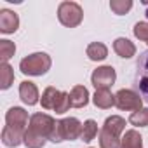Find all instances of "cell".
Wrapping results in <instances>:
<instances>
[{"label":"cell","instance_id":"1","mask_svg":"<svg viewBox=\"0 0 148 148\" xmlns=\"http://www.w3.org/2000/svg\"><path fill=\"white\" fill-rule=\"evenodd\" d=\"M82 131H84V124L75 119V117H68L63 120H56L54 131L51 134V141L52 143H61V141H73L82 138Z\"/></svg>","mask_w":148,"mask_h":148},{"label":"cell","instance_id":"2","mask_svg":"<svg viewBox=\"0 0 148 148\" xmlns=\"http://www.w3.org/2000/svg\"><path fill=\"white\" fill-rule=\"evenodd\" d=\"M51 56L45 54V52H33L26 58L21 59L19 63V70L25 73V75H30V77H40L44 73H47L51 70Z\"/></svg>","mask_w":148,"mask_h":148},{"label":"cell","instance_id":"3","mask_svg":"<svg viewBox=\"0 0 148 148\" xmlns=\"http://www.w3.org/2000/svg\"><path fill=\"white\" fill-rule=\"evenodd\" d=\"M59 23L66 28H75L84 19V11L77 2H61L58 7Z\"/></svg>","mask_w":148,"mask_h":148},{"label":"cell","instance_id":"4","mask_svg":"<svg viewBox=\"0 0 148 148\" xmlns=\"http://www.w3.org/2000/svg\"><path fill=\"white\" fill-rule=\"evenodd\" d=\"M134 87L143 101L148 103V51L141 52L136 61V73H134Z\"/></svg>","mask_w":148,"mask_h":148},{"label":"cell","instance_id":"5","mask_svg":"<svg viewBox=\"0 0 148 148\" xmlns=\"http://www.w3.org/2000/svg\"><path fill=\"white\" fill-rule=\"evenodd\" d=\"M115 106L125 112H136L143 108V98L132 89H120L115 94Z\"/></svg>","mask_w":148,"mask_h":148},{"label":"cell","instance_id":"6","mask_svg":"<svg viewBox=\"0 0 148 148\" xmlns=\"http://www.w3.org/2000/svg\"><path fill=\"white\" fill-rule=\"evenodd\" d=\"M54 125H56V120L51 115H47V113H33L30 117V125L28 127L32 131H35L37 134L44 136L45 139H49L52 131H54Z\"/></svg>","mask_w":148,"mask_h":148},{"label":"cell","instance_id":"7","mask_svg":"<svg viewBox=\"0 0 148 148\" xmlns=\"http://www.w3.org/2000/svg\"><path fill=\"white\" fill-rule=\"evenodd\" d=\"M115 79H117V73H115L113 66H99L91 75V82L96 87V91L98 89H110V86L115 84Z\"/></svg>","mask_w":148,"mask_h":148},{"label":"cell","instance_id":"8","mask_svg":"<svg viewBox=\"0 0 148 148\" xmlns=\"http://www.w3.org/2000/svg\"><path fill=\"white\" fill-rule=\"evenodd\" d=\"M5 125L26 131V129H28V127H26V125H28V113L25 112V108H21V106H12V108H9V112L5 113Z\"/></svg>","mask_w":148,"mask_h":148},{"label":"cell","instance_id":"9","mask_svg":"<svg viewBox=\"0 0 148 148\" xmlns=\"http://www.w3.org/2000/svg\"><path fill=\"white\" fill-rule=\"evenodd\" d=\"M18 28H19V18L14 11L11 9L0 11V32L9 35V33H14Z\"/></svg>","mask_w":148,"mask_h":148},{"label":"cell","instance_id":"10","mask_svg":"<svg viewBox=\"0 0 148 148\" xmlns=\"http://www.w3.org/2000/svg\"><path fill=\"white\" fill-rule=\"evenodd\" d=\"M19 98L23 99V103H26L30 106L37 105L38 103V89H37V86L33 82H30V80H23L19 84Z\"/></svg>","mask_w":148,"mask_h":148},{"label":"cell","instance_id":"11","mask_svg":"<svg viewBox=\"0 0 148 148\" xmlns=\"http://www.w3.org/2000/svg\"><path fill=\"white\" fill-rule=\"evenodd\" d=\"M25 132H26V131H23V129H16V127L5 125V127L2 129V143H4L5 146H9V148H14V146H18V145L23 143Z\"/></svg>","mask_w":148,"mask_h":148},{"label":"cell","instance_id":"12","mask_svg":"<svg viewBox=\"0 0 148 148\" xmlns=\"http://www.w3.org/2000/svg\"><path fill=\"white\" fill-rule=\"evenodd\" d=\"M92 103L101 110H108L115 105V94H112L110 89H98L92 96Z\"/></svg>","mask_w":148,"mask_h":148},{"label":"cell","instance_id":"13","mask_svg":"<svg viewBox=\"0 0 148 148\" xmlns=\"http://www.w3.org/2000/svg\"><path fill=\"white\" fill-rule=\"evenodd\" d=\"M113 51H115L120 58L129 59V58H132V56L136 54V45H134L129 38L120 37V38H117V40L113 42Z\"/></svg>","mask_w":148,"mask_h":148},{"label":"cell","instance_id":"14","mask_svg":"<svg viewBox=\"0 0 148 148\" xmlns=\"http://www.w3.org/2000/svg\"><path fill=\"white\" fill-rule=\"evenodd\" d=\"M70 99H71V106L75 108H84L89 103V91L84 86H75L70 92Z\"/></svg>","mask_w":148,"mask_h":148},{"label":"cell","instance_id":"15","mask_svg":"<svg viewBox=\"0 0 148 148\" xmlns=\"http://www.w3.org/2000/svg\"><path fill=\"white\" fill-rule=\"evenodd\" d=\"M61 98V91H58L56 87H47L44 92H42V98H40V103L45 110H54L58 101Z\"/></svg>","mask_w":148,"mask_h":148},{"label":"cell","instance_id":"16","mask_svg":"<svg viewBox=\"0 0 148 148\" xmlns=\"http://www.w3.org/2000/svg\"><path fill=\"white\" fill-rule=\"evenodd\" d=\"M86 54H87V58L91 61H103L108 56V49H106V45L103 42H92V44L87 45Z\"/></svg>","mask_w":148,"mask_h":148},{"label":"cell","instance_id":"17","mask_svg":"<svg viewBox=\"0 0 148 148\" xmlns=\"http://www.w3.org/2000/svg\"><path fill=\"white\" fill-rule=\"evenodd\" d=\"M103 129L112 132V134H115V136H120L124 132V129H125V120L122 117H119V115H112V117H108L105 120Z\"/></svg>","mask_w":148,"mask_h":148},{"label":"cell","instance_id":"18","mask_svg":"<svg viewBox=\"0 0 148 148\" xmlns=\"http://www.w3.org/2000/svg\"><path fill=\"white\" fill-rule=\"evenodd\" d=\"M120 148H143V139L138 131L129 129L120 139Z\"/></svg>","mask_w":148,"mask_h":148},{"label":"cell","instance_id":"19","mask_svg":"<svg viewBox=\"0 0 148 148\" xmlns=\"http://www.w3.org/2000/svg\"><path fill=\"white\" fill-rule=\"evenodd\" d=\"M14 82V70L7 64V63H2L0 64V89H9L11 84Z\"/></svg>","mask_w":148,"mask_h":148},{"label":"cell","instance_id":"20","mask_svg":"<svg viewBox=\"0 0 148 148\" xmlns=\"http://www.w3.org/2000/svg\"><path fill=\"white\" fill-rule=\"evenodd\" d=\"M45 138L44 136H40V134H37L35 131H32L30 127L26 129V132H25V139H23V143L28 146V148H42L44 145H45Z\"/></svg>","mask_w":148,"mask_h":148},{"label":"cell","instance_id":"21","mask_svg":"<svg viewBox=\"0 0 148 148\" xmlns=\"http://www.w3.org/2000/svg\"><path fill=\"white\" fill-rule=\"evenodd\" d=\"M99 146L101 148H120V138L101 129L99 131Z\"/></svg>","mask_w":148,"mask_h":148},{"label":"cell","instance_id":"22","mask_svg":"<svg viewBox=\"0 0 148 148\" xmlns=\"http://www.w3.org/2000/svg\"><path fill=\"white\" fill-rule=\"evenodd\" d=\"M129 122L136 127H146L148 125V108L136 110L129 115Z\"/></svg>","mask_w":148,"mask_h":148},{"label":"cell","instance_id":"23","mask_svg":"<svg viewBox=\"0 0 148 148\" xmlns=\"http://www.w3.org/2000/svg\"><path fill=\"white\" fill-rule=\"evenodd\" d=\"M96 136H98V124H96L92 119L86 120V122H84V131H82V141L91 143Z\"/></svg>","mask_w":148,"mask_h":148},{"label":"cell","instance_id":"24","mask_svg":"<svg viewBox=\"0 0 148 148\" xmlns=\"http://www.w3.org/2000/svg\"><path fill=\"white\" fill-rule=\"evenodd\" d=\"M16 52V45L11 40H0V59L2 63H7Z\"/></svg>","mask_w":148,"mask_h":148},{"label":"cell","instance_id":"25","mask_svg":"<svg viewBox=\"0 0 148 148\" xmlns=\"http://www.w3.org/2000/svg\"><path fill=\"white\" fill-rule=\"evenodd\" d=\"M131 7H132V2H131V0H112V2H110V9H112L115 14H119V16L129 12Z\"/></svg>","mask_w":148,"mask_h":148},{"label":"cell","instance_id":"26","mask_svg":"<svg viewBox=\"0 0 148 148\" xmlns=\"http://www.w3.org/2000/svg\"><path fill=\"white\" fill-rule=\"evenodd\" d=\"M134 37L146 42L148 44V21H141V23H136L134 25Z\"/></svg>","mask_w":148,"mask_h":148},{"label":"cell","instance_id":"27","mask_svg":"<svg viewBox=\"0 0 148 148\" xmlns=\"http://www.w3.org/2000/svg\"><path fill=\"white\" fill-rule=\"evenodd\" d=\"M70 106H71L70 94H68V92H61V98H59V101H58V105H56L54 112H56V113H64V112H68V110H70Z\"/></svg>","mask_w":148,"mask_h":148}]
</instances>
